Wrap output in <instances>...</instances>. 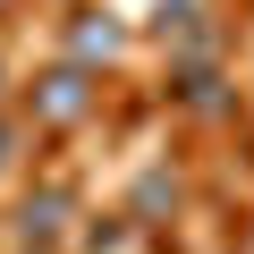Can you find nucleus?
<instances>
[{"label":"nucleus","mask_w":254,"mask_h":254,"mask_svg":"<svg viewBox=\"0 0 254 254\" xmlns=\"http://www.w3.org/2000/svg\"><path fill=\"white\" fill-rule=\"evenodd\" d=\"M85 110H93V68L68 60V68H51V76L34 85V119H43V127H76Z\"/></svg>","instance_id":"1"},{"label":"nucleus","mask_w":254,"mask_h":254,"mask_svg":"<svg viewBox=\"0 0 254 254\" xmlns=\"http://www.w3.org/2000/svg\"><path fill=\"white\" fill-rule=\"evenodd\" d=\"M68 43H76V68H93V60H119V26H110V17H93V9L76 17V34H68Z\"/></svg>","instance_id":"3"},{"label":"nucleus","mask_w":254,"mask_h":254,"mask_svg":"<svg viewBox=\"0 0 254 254\" xmlns=\"http://www.w3.org/2000/svg\"><path fill=\"white\" fill-rule=\"evenodd\" d=\"M9 144H17V136H9V127H0V170H9Z\"/></svg>","instance_id":"5"},{"label":"nucleus","mask_w":254,"mask_h":254,"mask_svg":"<svg viewBox=\"0 0 254 254\" xmlns=\"http://www.w3.org/2000/svg\"><path fill=\"white\" fill-rule=\"evenodd\" d=\"M0 17H9V0H0Z\"/></svg>","instance_id":"6"},{"label":"nucleus","mask_w":254,"mask_h":254,"mask_svg":"<svg viewBox=\"0 0 254 254\" xmlns=\"http://www.w3.org/2000/svg\"><path fill=\"white\" fill-rule=\"evenodd\" d=\"M68 212H76V203H68V187H43V195H26V212H17V237H26V246H51V237L68 229Z\"/></svg>","instance_id":"2"},{"label":"nucleus","mask_w":254,"mask_h":254,"mask_svg":"<svg viewBox=\"0 0 254 254\" xmlns=\"http://www.w3.org/2000/svg\"><path fill=\"white\" fill-rule=\"evenodd\" d=\"M170 203H178V178H170V170H153V178L136 187V212L153 220V212H170Z\"/></svg>","instance_id":"4"}]
</instances>
